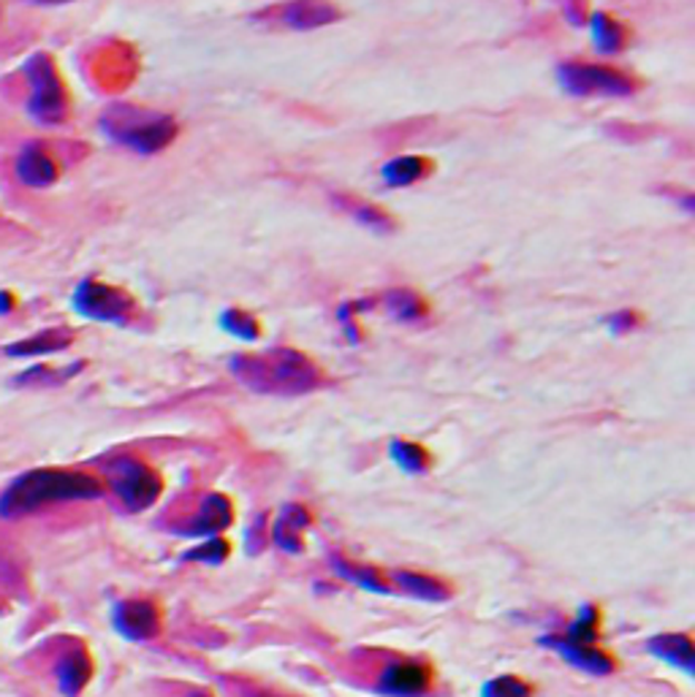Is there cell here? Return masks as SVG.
<instances>
[{
	"instance_id": "6da1fadb",
	"label": "cell",
	"mask_w": 695,
	"mask_h": 697,
	"mask_svg": "<svg viewBox=\"0 0 695 697\" xmlns=\"http://www.w3.org/2000/svg\"><path fill=\"white\" fill-rule=\"evenodd\" d=\"M104 483L98 478L87 475V472L74 470H33L17 478L9 489L0 497V516H17L36 513V510L55 505V502H71V500H92L101 497Z\"/></svg>"
},
{
	"instance_id": "7a4b0ae2",
	"label": "cell",
	"mask_w": 695,
	"mask_h": 697,
	"mask_svg": "<svg viewBox=\"0 0 695 697\" xmlns=\"http://www.w3.org/2000/svg\"><path fill=\"white\" fill-rule=\"evenodd\" d=\"M232 370L253 389L281 391V394L307 391L321 381L313 361L304 359L296 351H270L264 356H239L234 359Z\"/></svg>"
},
{
	"instance_id": "3957f363",
	"label": "cell",
	"mask_w": 695,
	"mask_h": 697,
	"mask_svg": "<svg viewBox=\"0 0 695 697\" xmlns=\"http://www.w3.org/2000/svg\"><path fill=\"white\" fill-rule=\"evenodd\" d=\"M101 128L111 141L141 155L160 153L177 139V122L169 115H158V111L128 104H117L104 111Z\"/></svg>"
},
{
	"instance_id": "277c9868",
	"label": "cell",
	"mask_w": 695,
	"mask_h": 697,
	"mask_svg": "<svg viewBox=\"0 0 695 697\" xmlns=\"http://www.w3.org/2000/svg\"><path fill=\"white\" fill-rule=\"evenodd\" d=\"M25 77L30 79V117L41 122V126H60V122H66L68 92L55 60L43 52L30 55L28 63H25Z\"/></svg>"
},
{
	"instance_id": "5b68a950",
	"label": "cell",
	"mask_w": 695,
	"mask_h": 697,
	"mask_svg": "<svg viewBox=\"0 0 695 697\" xmlns=\"http://www.w3.org/2000/svg\"><path fill=\"white\" fill-rule=\"evenodd\" d=\"M570 96H630L636 82L625 71L600 63H565L557 68Z\"/></svg>"
},
{
	"instance_id": "8992f818",
	"label": "cell",
	"mask_w": 695,
	"mask_h": 697,
	"mask_svg": "<svg viewBox=\"0 0 695 697\" xmlns=\"http://www.w3.org/2000/svg\"><path fill=\"white\" fill-rule=\"evenodd\" d=\"M74 307L79 315L101 323H126L134 313V298L115 285L98 283V279H82L74 291Z\"/></svg>"
},
{
	"instance_id": "52a82bcc",
	"label": "cell",
	"mask_w": 695,
	"mask_h": 697,
	"mask_svg": "<svg viewBox=\"0 0 695 697\" xmlns=\"http://www.w3.org/2000/svg\"><path fill=\"white\" fill-rule=\"evenodd\" d=\"M109 487L130 510L150 508L160 494L158 475L147 464L134 462V459H120L109 464Z\"/></svg>"
},
{
	"instance_id": "ba28073f",
	"label": "cell",
	"mask_w": 695,
	"mask_h": 697,
	"mask_svg": "<svg viewBox=\"0 0 695 697\" xmlns=\"http://www.w3.org/2000/svg\"><path fill=\"white\" fill-rule=\"evenodd\" d=\"M275 14L291 30L324 28V24L337 22L343 17L332 0H288V3L277 6Z\"/></svg>"
},
{
	"instance_id": "9c48e42d",
	"label": "cell",
	"mask_w": 695,
	"mask_h": 697,
	"mask_svg": "<svg viewBox=\"0 0 695 697\" xmlns=\"http://www.w3.org/2000/svg\"><path fill=\"white\" fill-rule=\"evenodd\" d=\"M541 644L551 646L555 651H560L570 665H576V668L587 670V674H593V676H606L614 670L611 655H606L604 649H598V644H581V640L568 638V635H546Z\"/></svg>"
},
{
	"instance_id": "30bf717a",
	"label": "cell",
	"mask_w": 695,
	"mask_h": 697,
	"mask_svg": "<svg viewBox=\"0 0 695 697\" xmlns=\"http://www.w3.org/2000/svg\"><path fill=\"white\" fill-rule=\"evenodd\" d=\"M17 179L25 185V188H33V190H47L58 183L60 169L55 164L52 155L47 153L41 145H28L17 155V164H14Z\"/></svg>"
},
{
	"instance_id": "8fae6325",
	"label": "cell",
	"mask_w": 695,
	"mask_h": 697,
	"mask_svg": "<svg viewBox=\"0 0 695 697\" xmlns=\"http://www.w3.org/2000/svg\"><path fill=\"white\" fill-rule=\"evenodd\" d=\"M115 627L130 640H150L158 635L160 616L158 608L147 600H128L117 606L115 611Z\"/></svg>"
},
{
	"instance_id": "7c38bea8",
	"label": "cell",
	"mask_w": 695,
	"mask_h": 697,
	"mask_svg": "<svg viewBox=\"0 0 695 697\" xmlns=\"http://www.w3.org/2000/svg\"><path fill=\"white\" fill-rule=\"evenodd\" d=\"M432 670L419 662H397L383 674L381 689L394 697H419L430 689Z\"/></svg>"
},
{
	"instance_id": "4fadbf2b",
	"label": "cell",
	"mask_w": 695,
	"mask_h": 697,
	"mask_svg": "<svg viewBox=\"0 0 695 697\" xmlns=\"http://www.w3.org/2000/svg\"><path fill=\"white\" fill-rule=\"evenodd\" d=\"M432 174V160L424 155H402V158L389 160L381 169V179L386 188H408V185L421 183Z\"/></svg>"
},
{
	"instance_id": "5bb4252c",
	"label": "cell",
	"mask_w": 695,
	"mask_h": 697,
	"mask_svg": "<svg viewBox=\"0 0 695 697\" xmlns=\"http://www.w3.org/2000/svg\"><path fill=\"white\" fill-rule=\"evenodd\" d=\"M74 342L71 328H47V332L33 334V337L14 342V345L6 347V353L14 359H33V356H47V353H60L66 351Z\"/></svg>"
},
{
	"instance_id": "9a60e30c",
	"label": "cell",
	"mask_w": 695,
	"mask_h": 697,
	"mask_svg": "<svg viewBox=\"0 0 695 697\" xmlns=\"http://www.w3.org/2000/svg\"><path fill=\"white\" fill-rule=\"evenodd\" d=\"M334 204H337L345 215H351L353 220L362 223L364 228H370V232H375V234L394 232V226H397L394 217H391L389 212H383L381 207H375V204L362 202V198H356V196H343V193L334 196Z\"/></svg>"
},
{
	"instance_id": "2e32d148",
	"label": "cell",
	"mask_w": 695,
	"mask_h": 697,
	"mask_svg": "<svg viewBox=\"0 0 695 697\" xmlns=\"http://www.w3.org/2000/svg\"><path fill=\"white\" fill-rule=\"evenodd\" d=\"M589 28H593V41L598 52L617 55L628 43V30L614 20L611 14H593L589 17Z\"/></svg>"
},
{
	"instance_id": "e0dca14e",
	"label": "cell",
	"mask_w": 695,
	"mask_h": 697,
	"mask_svg": "<svg viewBox=\"0 0 695 697\" xmlns=\"http://www.w3.org/2000/svg\"><path fill=\"white\" fill-rule=\"evenodd\" d=\"M647 649L655 657L666 659V662L676 665V668L693 670V644L687 635H657L655 640H649Z\"/></svg>"
},
{
	"instance_id": "ac0fdd59",
	"label": "cell",
	"mask_w": 695,
	"mask_h": 697,
	"mask_svg": "<svg viewBox=\"0 0 695 697\" xmlns=\"http://www.w3.org/2000/svg\"><path fill=\"white\" fill-rule=\"evenodd\" d=\"M90 681V659L85 651H68L58 662V684L66 695H79Z\"/></svg>"
},
{
	"instance_id": "d6986e66",
	"label": "cell",
	"mask_w": 695,
	"mask_h": 697,
	"mask_svg": "<svg viewBox=\"0 0 695 697\" xmlns=\"http://www.w3.org/2000/svg\"><path fill=\"white\" fill-rule=\"evenodd\" d=\"M386 307L397 321H419V317L427 315L424 298L405 288L391 291V294L386 296Z\"/></svg>"
},
{
	"instance_id": "ffe728a7",
	"label": "cell",
	"mask_w": 695,
	"mask_h": 697,
	"mask_svg": "<svg viewBox=\"0 0 695 697\" xmlns=\"http://www.w3.org/2000/svg\"><path fill=\"white\" fill-rule=\"evenodd\" d=\"M389 453L397 462V467L405 472H421L430 467V453H427L421 445L408 443V440H394L389 448Z\"/></svg>"
},
{
	"instance_id": "44dd1931",
	"label": "cell",
	"mask_w": 695,
	"mask_h": 697,
	"mask_svg": "<svg viewBox=\"0 0 695 697\" xmlns=\"http://www.w3.org/2000/svg\"><path fill=\"white\" fill-rule=\"evenodd\" d=\"M221 326L226 328V332H232L234 337L247 342H253L261 334L258 321L251 313H245V310H226L221 317Z\"/></svg>"
},
{
	"instance_id": "7402d4cb",
	"label": "cell",
	"mask_w": 695,
	"mask_h": 697,
	"mask_svg": "<svg viewBox=\"0 0 695 697\" xmlns=\"http://www.w3.org/2000/svg\"><path fill=\"white\" fill-rule=\"evenodd\" d=\"M481 697H532V689L519 676H498L483 684Z\"/></svg>"
},
{
	"instance_id": "603a6c76",
	"label": "cell",
	"mask_w": 695,
	"mask_h": 697,
	"mask_svg": "<svg viewBox=\"0 0 695 697\" xmlns=\"http://www.w3.org/2000/svg\"><path fill=\"white\" fill-rule=\"evenodd\" d=\"M397 581H400V587L405 589V592H411L415 597H427V600H434V597H446V589L440 587L438 581H432V578L427 576H419V572H400L397 576Z\"/></svg>"
},
{
	"instance_id": "cb8c5ba5",
	"label": "cell",
	"mask_w": 695,
	"mask_h": 697,
	"mask_svg": "<svg viewBox=\"0 0 695 697\" xmlns=\"http://www.w3.org/2000/svg\"><path fill=\"white\" fill-rule=\"evenodd\" d=\"M636 315L633 313H617V315H611L608 317V326L614 328V332H628V328H633L636 326Z\"/></svg>"
},
{
	"instance_id": "d4e9b609",
	"label": "cell",
	"mask_w": 695,
	"mask_h": 697,
	"mask_svg": "<svg viewBox=\"0 0 695 697\" xmlns=\"http://www.w3.org/2000/svg\"><path fill=\"white\" fill-rule=\"evenodd\" d=\"M11 307H14V296H9V294H0V315L11 313Z\"/></svg>"
},
{
	"instance_id": "484cf974",
	"label": "cell",
	"mask_w": 695,
	"mask_h": 697,
	"mask_svg": "<svg viewBox=\"0 0 695 697\" xmlns=\"http://www.w3.org/2000/svg\"><path fill=\"white\" fill-rule=\"evenodd\" d=\"M36 3H66V0H36Z\"/></svg>"
}]
</instances>
